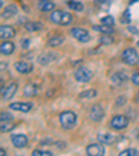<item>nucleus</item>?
<instances>
[{"instance_id": "11", "label": "nucleus", "mask_w": 139, "mask_h": 156, "mask_svg": "<svg viewBox=\"0 0 139 156\" xmlns=\"http://www.w3.org/2000/svg\"><path fill=\"white\" fill-rule=\"evenodd\" d=\"M32 103H28V102H16V103L9 105L10 110H17L21 112V113H28V112L32 110Z\"/></svg>"}, {"instance_id": "20", "label": "nucleus", "mask_w": 139, "mask_h": 156, "mask_svg": "<svg viewBox=\"0 0 139 156\" xmlns=\"http://www.w3.org/2000/svg\"><path fill=\"white\" fill-rule=\"evenodd\" d=\"M38 94H39V88L33 84H28L24 88V96H26V98H33Z\"/></svg>"}, {"instance_id": "28", "label": "nucleus", "mask_w": 139, "mask_h": 156, "mask_svg": "<svg viewBox=\"0 0 139 156\" xmlns=\"http://www.w3.org/2000/svg\"><path fill=\"white\" fill-rule=\"evenodd\" d=\"M14 120V117H13V114L11 113H9V112H2L0 113V121L2 123H7V121H13Z\"/></svg>"}, {"instance_id": "38", "label": "nucleus", "mask_w": 139, "mask_h": 156, "mask_svg": "<svg viewBox=\"0 0 139 156\" xmlns=\"http://www.w3.org/2000/svg\"><path fill=\"white\" fill-rule=\"evenodd\" d=\"M64 144H65V142H56V146H57L58 149H63V148H65Z\"/></svg>"}, {"instance_id": "42", "label": "nucleus", "mask_w": 139, "mask_h": 156, "mask_svg": "<svg viewBox=\"0 0 139 156\" xmlns=\"http://www.w3.org/2000/svg\"><path fill=\"white\" fill-rule=\"evenodd\" d=\"M136 43H138V46H139V41H138V42H136Z\"/></svg>"}, {"instance_id": "23", "label": "nucleus", "mask_w": 139, "mask_h": 156, "mask_svg": "<svg viewBox=\"0 0 139 156\" xmlns=\"http://www.w3.org/2000/svg\"><path fill=\"white\" fill-rule=\"evenodd\" d=\"M63 42H64V38H63V36H52V38L47 41V46H50V48H57V46L63 45Z\"/></svg>"}, {"instance_id": "31", "label": "nucleus", "mask_w": 139, "mask_h": 156, "mask_svg": "<svg viewBox=\"0 0 139 156\" xmlns=\"http://www.w3.org/2000/svg\"><path fill=\"white\" fill-rule=\"evenodd\" d=\"M100 21H102V24H104V25H109V27H113L114 23H116V21H114V17H111V16L103 17Z\"/></svg>"}, {"instance_id": "15", "label": "nucleus", "mask_w": 139, "mask_h": 156, "mask_svg": "<svg viewBox=\"0 0 139 156\" xmlns=\"http://www.w3.org/2000/svg\"><path fill=\"white\" fill-rule=\"evenodd\" d=\"M14 68H16L19 74H28V73L32 71L33 67H32V64L28 62H16Z\"/></svg>"}, {"instance_id": "7", "label": "nucleus", "mask_w": 139, "mask_h": 156, "mask_svg": "<svg viewBox=\"0 0 139 156\" xmlns=\"http://www.w3.org/2000/svg\"><path fill=\"white\" fill-rule=\"evenodd\" d=\"M123 140V136L118 135H113L110 133H99L97 134V141L103 145H113V144L118 142V141Z\"/></svg>"}, {"instance_id": "21", "label": "nucleus", "mask_w": 139, "mask_h": 156, "mask_svg": "<svg viewBox=\"0 0 139 156\" xmlns=\"http://www.w3.org/2000/svg\"><path fill=\"white\" fill-rule=\"evenodd\" d=\"M42 28L43 25L40 23H38V21H29L28 20V23H25V29L28 32H36V31H39Z\"/></svg>"}, {"instance_id": "6", "label": "nucleus", "mask_w": 139, "mask_h": 156, "mask_svg": "<svg viewBox=\"0 0 139 156\" xmlns=\"http://www.w3.org/2000/svg\"><path fill=\"white\" fill-rule=\"evenodd\" d=\"M70 35L81 43H86L91 41V35H89V32H88L86 29L78 28V27H75V28H72L71 31H70Z\"/></svg>"}, {"instance_id": "13", "label": "nucleus", "mask_w": 139, "mask_h": 156, "mask_svg": "<svg viewBox=\"0 0 139 156\" xmlns=\"http://www.w3.org/2000/svg\"><path fill=\"white\" fill-rule=\"evenodd\" d=\"M56 58H57V53H54V52H46V53L39 55L38 63L40 66H47V64H50L52 62H54Z\"/></svg>"}, {"instance_id": "26", "label": "nucleus", "mask_w": 139, "mask_h": 156, "mask_svg": "<svg viewBox=\"0 0 139 156\" xmlns=\"http://www.w3.org/2000/svg\"><path fill=\"white\" fill-rule=\"evenodd\" d=\"M138 155H139V151L135 149V148H127V149L120 152V156H138Z\"/></svg>"}, {"instance_id": "9", "label": "nucleus", "mask_w": 139, "mask_h": 156, "mask_svg": "<svg viewBox=\"0 0 139 156\" xmlns=\"http://www.w3.org/2000/svg\"><path fill=\"white\" fill-rule=\"evenodd\" d=\"M103 117H104V110L100 105H95V106L91 107V110H89V119H91L92 121L100 123V121L103 120Z\"/></svg>"}, {"instance_id": "24", "label": "nucleus", "mask_w": 139, "mask_h": 156, "mask_svg": "<svg viewBox=\"0 0 139 156\" xmlns=\"http://www.w3.org/2000/svg\"><path fill=\"white\" fill-rule=\"evenodd\" d=\"M96 95H97L96 89H86V91L81 92L78 98H79V99H95Z\"/></svg>"}, {"instance_id": "17", "label": "nucleus", "mask_w": 139, "mask_h": 156, "mask_svg": "<svg viewBox=\"0 0 139 156\" xmlns=\"http://www.w3.org/2000/svg\"><path fill=\"white\" fill-rule=\"evenodd\" d=\"M38 9L43 13H47V11H53L56 6L53 0H38Z\"/></svg>"}, {"instance_id": "2", "label": "nucleus", "mask_w": 139, "mask_h": 156, "mask_svg": "<svg viewBox=\"0 0 139 156\" xmlns=\"http://www.w3.org/2000/svg\"><path fill=\"white\" fill-rule=\"evenodd\" d=\"M60 119V124L64 130H72L77 126V114L71 110H64L58 116Z\"/></svg>"}, {"instance_id": "43", "label": "nucleus", "mask_w": 139, "mask_h": 156, "mask_svg": "<svg viewBox=\"0 0 139 156\" xmlns=\"http://www.w3.org/2000/svg\"><path fill=\"white\" fill-rule=\"evenodd\" d=\"M138 140H139V134H138Z\"/></svg>"}, {"instance_id": "37", "label": "nucleus", "mask_w": 139, "mask_h": 156, "mask_svg": "<svg viewBox=\"0 0 139 156\" xmlns=\"http://www.w3.org/2000/svg\"><path fill=\"white\" fill-rule=\"evenodd\" d=\"M128 31H130L131 34H134V35H136V34H139V32H138V29H136L135 27H128Z\"/></svg>"}, {"instance_id": "40", "label": "nucleus", "mask_w": 139, "mask_h": 156, "mask_svg": "<svg viewBox=\"0 0 139 156\" xmlns=\"http://www.w3.org/2000/svg\"><path fill=\"white\" fill-rule=\"evenodd\" d=\"M0 155H2V156H6V151H4L3 148H2V149H0Z\"/></svg>"}, {"instance_id": "34", "label": "nucleus", "mask_w": 139, "mask_h": 156, "mask_svg": "<svg viewBox=\"0 0 139 156\" xmlns=\"http://www.w3.org/2000/svg\"><path fill=\"white\" fill-rule=\"evenodd\" d=\"M125 102H127L125 96H118L117 98V101H116V105L117 106H123V105H125Z\"/></svg>"}, {"instance_id": "36", "label": "nucleus", "mask_w": 139, "mask_h": 156, "mask_svg": "<svg viewBox=\"0 0 139 156\" xmlns=\"http://www.w3.org/2000/svg\"><path fill=\"white\" fill-rule=\"evenodd\" d=\"M23 49H26V48H29V39H23Z\"/></svg>"}, {"instance_id": "29", "label": "nucleus", "mask_w": 139, "mask_h": 156, "mask_svg": "<svg viewBox=\"0 0 139 156\" xmlns=\"http://www.w3.org/2000/svg\"><path fill=\"white\" fill-rule=\"evenodd\" d=\"M99 42H100L102 45H111V43H114V38L111 35H103L99 39Z\"/></svg>"}, {"instance_id": "18", "label": "nucleus", "mask_w": 139, "mask_h": 156, "mask_svg": "<svg viewBox=\"0 0 139 156\" xmlns=\"http://www.w3.org/2000/svg\"><path fill=\"white\" fill-rule=\"evenodd\" d=\"M18 14V7L16 4H10L6 9H3V13H2V18H11V17L17 16Z\"/></svg>"}, {"instance_id": "3", "label": "nucleus", "mask_w": 139, "mask_h": 156, "mask_svg": "<svg viewBox=\"0 0 139 156\" xmlns=\"http://www.w3.org/2000/svg\"><path fill=\"white\" fill-rule=\"evenodd\" d=\"M74 78L77 80L78 82H81V84H86V82L92 81V78H93V73H92L88 67L81 66V67H78L77 70H75Z\"/></svg>"}, {"instance_id": "8", "label": "nucleus", "mask_w": 139, "mask_h": 156, "mask_svg": "<svg viewBox=\"0 0 139 156\" xmlns=\"http://www.w3.org/2000/svg\"><path fill=\"white\" fill-rule=\"evenodd\" d=\"M10 140H11L13 146L17 149H23V148L28 146V136L24 135V134H13Z\"/></svg>"}, {"instance_id": "39", "label": "nucleus", "mask_w": 139, "mask_h": 156, "mask_svg": "<svg viewBox=\"0 0 139 156\" xmlns=\"http://www.w3.org/2000/svg\"><path fill=\"white\" fill-rule=\"evenodd\" d=\"M53 141L52 140H43L42 141V145H52Z\"/></svg>"}, {"instance_id": "19", "label": "nucleus", "mask_w": 139, "mask_h": 156, "mask_svg": "<svg viewBox=\"0 0 139 156\" xmlns=\"http://www.w3.org/2000/svg\"><path fill=\"white\" fill-rule=\"evenodd\" d=\"M111 80H113L114 84L121 85V84H124V82L128 81V75H127L124 71H117V73H114V74H113Z\"/></svg>"}, {"instance_id": "5", "label": "nucleus", "mask_w": 139, "mask_h": 156, "mask_svg": "<svg viewBox=\"0 0 139 156\" xmlns=\"http://www.w3.org/2000/svg\"><path fill=\"white\" fill-rule=\"evenodd\" d=\"M128 124H130V119L127 116H124V114H117L110 121V127L116 131H121V130H124V128H127Z\"/></svg>"}, {"instance_id": "12", "label": "nucleus", "mask_w": 139, "mask_h": 156, "mask_svg": "<svg viewBox=\"0 0 139 156\" xmlns=\"http://www.w3.org/2000/svg\"><path fill=\"white\" fill-rule=\"evenodd\" d=\"M17 88H18V84L13 82V84H10L9 87H2V99L3 101H10L11 98L14 96V94L17 92Z\"/></svg>"}, {"instance_id": "14", "label": "nucleus", "mask_w": 139, "mask_h": 156, "mask_svg": "<svg viewBox=\"0 0 139 156\" xmlns=\"http://www.w3.org/2000/svg\"><path fill=\"white\" fill-rule=\"evenodd\" d=\"M16 36V29L11 25H2L0 27V38L3 41H9V39Z\"/></svg>"}, {"instance_id": "33", "label": "nucleus", "mask_w": 139, "mask_h": 156, "mask_svg": "<svg viewBox=\"0 0 139 156\" xmlns=\"http://www.w3.org/2000/svg\"><path fill=\"white\" fill-rule=\"evenodd\" d=\"M131 81H132L134 85L139 87V71H135V73H134L132 77H131Z\"/></svg>"}, {"instance_id": "35", "label": "nucleus", "mask_w": 139, "mask_h": 156, "mask_svg": "<svg viewBox=\"0 0 139 156\" xmlns=\"http://www.w3.org/2000/svg\"><path fill=\"white\" fill-rule=\"evenodd\" d=\"M121 23H123V24H128V23H130V13H128V11H125V13H124V16L121 17Z\"/></svg>"}, {"instance_id": "10", "label": "nucleus", "mask_w": 139, "mask_h": 156, "mask_svg": "<svg viewBox=\"0 0 139 156\" xmlns=\"http://www.w3.org/2000/svg\"><path fill=\"white\" fill-rule=\"evenodd\" d=\"M86 155L89 156H103L104 155V145L103 144H89L86 146Z\"/></svg>"}, {"instance_id": "27", "label": "nucleus", "mask_w": 139, "mask_h": 156, "mask_svg": "<svg viewBox=\"0 0 139 156\" xmlns=\"http://www.w3.org/2000/svg\"><path fill=\"white\" fill-rule=\"evenodd\" d=\"M14 127H16V124H14L13 121H7V123H2V126H0V131H2V133H10V131L13 130Z\"/></svg>"}, {"instance_id": "32", "label": "nucleus", "mask_w": 139, "mask_h": 156, "mask_svg": "<svg viewBox=\"0 0 139 156\" xmlns=\"http://www.w3.org/2000/svg\"><path fill=\"white\" fill-rule=\"evenodd\" d=\"M95 3L99 4L102 10H106L109 7V4H110V0H95Z\"/></svg>"}, {"instance_id": "41", "label": "nucleus", "mask_w": 139, "mask_h": 156, "mask_svg": "<svg viewBox=\"0 0 139 156\" xmlns=\"http://www.w3.org/2000/svg\"><path fill=\"white\" fill-rule=\"evenodd\" d=\"M136 103L139 105V91H138V94H136Z\"/></svg>"}, {"instance_id": "1", "label": "nucleus", "mask_w": 139, "mask_h": 156, "mask_svg": "<svg viewBox=\"0 0 139 156\" xmlns=\"http://www.w3.org/2000/svg\"><path fill=\"white\" fill-rule=\"evenodd\" d=\"M50 21L56 25H61V27H67L74 21L72 14L67 13V11H61V10H53L50 14Z\"/></svg>"}, {"instance_id": "16", "label": "nucleus", "mask_w": 139, "mask_h": 156, "mask_svg": "<svg viewBox=\"0 0 139 156\" xmlns=\"http://www.w3.org/2000/svg\"><path fill=\"white\" fill-rule=\"evenodd\" d=\"M14 49H16V46H14L13 42H10V41H3L2 45H0V53L3 56H10V55H13Z\"/></svg>"}, {"instance_id": "4", "label": "nucleus", "mask_w": 139, "mask_h": 156, "mask_svg": "<svg viewBox=\"0 0 139 156\" xmlns=\"http://www.w3.org/2000/svg\"><path fill=\"white\" fill-rule=\"evenodd\" d=\"M121 60H123V63H125L128 66H136L139 63V55L136 52V49L127 48L121 55Z\"/></svg>"}, {"instance_id": "22", "label": "nucleus", "mask_w": 139, "mask_h": 156, "mask_svg": "<svg viewBox=\"0 0 139 156\" xmlns=\"http://www.w3.org/2000/svg\"><path fill=\"white\" fill-rule=\"evenodd\" d=\"M93 31H96V32H102L103 35H111V34L114 32L113 27L104 25V24H102V25H93Z\"/></svg>"}, {"instance_id": "25", "label": "nucleus", "mask_w": 139, "mask_h": 156, "mask_svg": "<svg viewBox=\"0 0 139 156\" xmlns=\"http://www.w3.org/2000/svg\"><path fill=\"white\" fill-rule=\"evenodd\" d=\"M67 4H68V7H70L71 10H74V11H78V13L84 11V4L79 3V2H75V0H70Z\"/></svg>"}, {"instance_id": "30", "label": "nucleus", "mask_w": 139, "mask_h": 156, "mask_svg": "<svg viewBox=\"0 0 139 156\" xmlns=\"http://www.w3.org/2000/svg\"><path fill=\"white\" fill-rule=\"evenodd\" d=\"M53 153L50 151H43V149H35L32 151V156H52Z\"/></svg>"}]
</instances>
